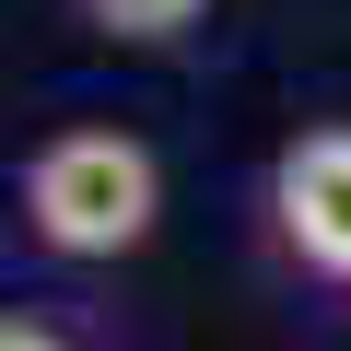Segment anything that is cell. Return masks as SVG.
<instances>
[{
    "label": "cell",
    "instance_id": "cell-1",
    "mask_svg": "<svg viewBox=\"0 0 351 351\" xmlns=\"http://www.w3.org/2000/svg\"><path fill=\"white\" fill-rule=\"evenodd\" d=\"M164 223V164L129 129H59L24 164V234L47 258H129Z\"/></svg>",
    "mask_w": 351,
    "mask_h": 351
},
{
    "label": "cell",
    "instance_id": "cell-2",
    "mask_svg": "<svg viewBox=\"0 0 351 351\" xmlns=\"http://www.w3.org/2000/svg\"><path fill=\"white\" fill-rule=\"evenodd\" d=\"M269 211H281V246L316 281H351V129H304L269 164Z\"/></svg>",
    "mask_w": 351,
    "mask_h": 351
},
{
    "label": "cell",
    "instance_id": "cell-3",
    "mask_svg": "<svg viewBox=\"0 0 351 351\" xmlns=\"http://www.w3.org/2000/svg\"><path fill=\"white\" fill-rule=\"evenodd\" d=\"M199 12H211V0H82V24L106 47H164V36H188Z\"/></svg>",
    "mask_w": 351,
    "mask_h": 351
},
{
    "label": "cell",
    "instance_id": "cell-4",
    "mask_svg": "<svg viewBox=\"0 0 351 351\" xmlns=\"http://www.w3.org/2000/svg\"><path fill=\"white\" fill-rule=\"evenodd\" d=\"M0 351H59V339L47 328H0Z\"/></svg>",
    "mask_w": 351,
    "mask_h": 351
}]
</instances>
